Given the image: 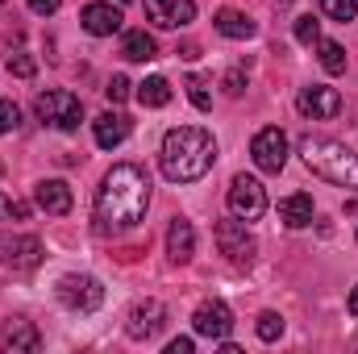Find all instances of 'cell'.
Listing matches in <instances>:
<instances>
[{"mask_svg": "<svg viewBox=\"0 0 358 354\" xmlns=\"http://www.w3.org/2000/svg\"><path fill=\"white\" fill-rule=\"evenodd\" d=\"M34 113H38V121L42 125H55V129H63V134H76L80 129V121H84V104H80V96L76 92H42L38 100H34Z\"/></svg>", "mask_w": 358, "mask_h": 354, "instance_id": "277c9868", "label": "cell"}, {"mask_svg": "<svg viewBox=\"0 0 358 354\" xmlns=\"http://www.w3.org/2000/svg\"><path fill=\"white\" fill-rule=\"evenodd\" d=\"M121 55H125L129 63H150V59L159 55V46H155V38H150L146 29H129V34L121 38Z\"/></svg>", "mask_w": 358, "mask_h": 354, "instance_id": "44dd1931", "label": "cell"}, {"mask_svg": "<svg viewBox=\"0 0 358 354\" xmlns=\"http://www.w3.org/2000/svg\"><path fill=\"white\" fill-rule=\"evenodd\" d=\"M150 208V179L134 163H117L96 187V229L100 234H125L146 221Z\"/></svg>", "mask_w": 358, "mask_h": 354, "instance_id": "6da1fadb", "label": "cell"}, {"mask_svg": "<svg viewBox=\"0 0 358 354\" xmlns=\"http://www.w3.org/2000/svg\"><path fill=\"white\" fill-rule=\"evenodd\" d=\"M317 50H321V67H325L329 76H342V71H346V50H342V42L321 38V42H317Z\"/></svg>", "mask_w": 358, "mask_h": 354, "instance_id": "603a6c76", "label": "cell"}, {"mask_svg": "<svg viewBox=\"0 0 358 354\" xmlns=\"http://www.w3.org/2000/svg\"><path fill=\"white\" fill-rule=\"evenodd\" d=\"M242 88H246V76H242V71H229V76H225V92H229V96H242Z\"/></svg>", "mask_w": 358, "mask_h": 354, "instance_id": "1f68e13d", "label": "cell"}, {"mask_svg": "<svg viewBox=\"0 0 358 354\" xmlns=\"http://www.w3.org/2000/svg\"><path fill=\"white\" fill-rule=\"evenodd\" d=\"M138 100H142L146 108H163V104L171 100V84H167L163 76H150V80L138 84Z\"/></svg>", "mask_w": 358, "mask_h": 354, "instance_id": "7402d4cb", "label": "cell"}, {"mask_svg": "<svg viewBox=\"0 0 358 354\" xmlns=\"http://www.w3.org/2000/svg\"><path fill=\"white\" fill-rule=\"evenodd\" d=\"M4 263L13 271H34L42 263V242L34 234H21V238H8L4 242Z\"/></svg>", "mask_w": 358, "mask_h": 354, "instance_id": "2e32d148", "label": "cell"}, {"mask_svg": "<svg viewBox=\"0 0 358 354\" xmlns=\"http://www.w3.org/2000/svg\"><path fill=\"white\" fill-rule=\"evenodd\" d=\"M263 213H267V187L255 176H234V183H229V217L250 225Z\"/></svg>", "mask_w": 358, "mask_h": 354, "instance_id": "52a82bcc", "label": "cell"}, {"mask_svg": "<svg viewBox=\"0 0 358 354\" xmlns=\"http://www.w3.org/2000/svg\"><path fill=\"white\" fill-rule=\"evenodd\" d=\"M213 163H217V142L208 129H200V125L167 129L163 150H159V167L171 183H196V179L208 176Z\"/></svg>", "mask_w": 358, "mask_h": 354, "instance_id": "7a4b0ae2", "label": "cell"}, {"mask_svg": "<svg viewBox=\"0 0 358 354\" xmlns=\"http://www.w3.org/2000/svg\"><path fill=\"white\" fill-rule=\"evenodd\" d=\"M255 334H259L263 342H279V338H283V317H279V313H259Z\"/></svg>", "mask_w": 358, "mask_h": 354, "instance_id": "d4e9b609", "label": "cell"}, {"mask_svg": "<svg viewBox=\"0 0 358 354\" xmlns=\"http://www.w3.org/2000/svg\"><path fill=\"white\" fill-rule=\"evenodd\" d=\"M346 213H358V196H350V200H346Z\"/></svg>", "mask_w": 358, "mask_h": 354, "instance_id": "8d00e7d4", "label": "cell"}, {"mask_svg": "<svg viewBox=\"0 0 358 354\" xmlns=\"http://www.w3.org/2000/svg\"><path fill=\"white\" fill-rule=\"evenodd\" d=\"M92 134H96V146L100 150H113V146H121L125 138H129V117L125 113H100L96 121H92Z\"/></svg>", "mask_w": 358, "mask_h": 354, "instance_id": "9a60e30c", "label": "cell"}, {"mask_svg": "<svg viewBox=\"0 0 358 354\" xmlns=\"http://www.w3.org/2000/svg\"><path fill=\"white\" fill-rule=\"evenodd\" d=\"M55 292H59V304L71 313H96L104 304V288L96 275H63Z\"/></svg>", "mask_w": 358, "mask_h": 354, "instance_id": "5b68a950", "label": "cell"}, {"mask_svg": "<svg viewBox=\"0 0 358 354\" xmlns=\"http://www.w3.org/2000/svg\"><path fill=\"white\" fill-rule=\"evenodd\" d=\"M321 13L329 17V21H355V13H358V4L355 0H321Z\"/></svg>", "mask_w": 358, "mask_h": 354, "instance_id": "484cf974", "label": "cell"}, {"mask_svg": "<svg viewBox=\"0 0 358 354\" xmlns=\"http://www.w3.org/2000/svg\"><path fill=\"white\" fill-rule=\"evenodd\" d=\"M121 4H113V0H96V4H88L84 13H80V25L88 29L92 38H113L117 29H121Z\"/></svg>", "mask_w": 358, "mask_h": 354, "instance_id": "7c38bea8", "label": "cell"}, {"mask_svg": "<svg viewBox=\"0 0 358 354\" xmlns=\"http://www.w3.org/2000/svg\"><path fill=\"white\" fill-rule=\"evenodd\" d=\"M196 55H200V46H192V42H187V46H179V59H196Z\"/></svg>", "mask_w": 358, "mask_h": 354, "instance_id": "e575fe53", "label": "cell"}, {"mask_svg": "<svg viewBox=\"0 0 358 354\" xmlns=\"http://www.w3.org/2000/svg\"><path fill=\"white\" fill-rule=\"evenodd\" d=\"M59 4H63V0H29V13L50 17V13H59Z\"/></svg>", "mask_w": 358, "mask_h": 354, "instance_id": "4dcf8cb0", "label": "cell"}, {"mask_svg": "<svg viewBox=\"0 0 358 354\" xmlns=\"http://www.w3.org/2000/svg\"><path fill=\"white\" fill-rule=\"evenodd\" d=\"M17 121H21V108H17L13 100H0V134L17 129Z\"/></svg>", "mask_w": 358, "mask_h": 354, "instance_id": "f546056e", "label": "cell"}, {"mask_svg": "<svg viewBox=\"0 0 358 354\" xmlns=\"http://www.w3.org/2000/svg\"><path fill=\"white\" fill-rule=\"evenodd\" d=\"M167 255H171V263H187L196 255V229L187 217H176L167 225Z\"/></svg>", "mask_w": 358, "mask_h": 354, "instance_id": "e0dca14e", "label": "cell"}, {"mask_svg": "<svg viewBox=\"0 0 358 354\" xmlns=\"http://www.w3.org/2000/svg\"><path fill=\"white\" fill-rule=\"evenodd\" d=\"M146 17H150L159 29L192 25V17H196V0H146Z\"/></svg>", "mask_w": 358, "mask_h": 354, "instance_id": "4fadbf2b", "label": "cell"}, {"mask_svg": "<svg viewBox=\"0 0 358 354\" xmlns=\"http://www.w3.org/2000/svg\"><path fill=\"white\" fill-rule=\"evenodd\" d=\"M8 71H13L17 80H29V76L38 71V63H34L29 50H13V55H8Z\"/></svg>", "mask_w": 358, "mask_h": 354, "instance_id": "83f0119b", "label": "cell"}, {"mask_svg": "<svg viewBox=\"0 0 358 354\" xmlns=\"http://www.w3.org/2000/svg\"><path fill=\"white\" fill-rule=\"evenodd\" d=\"M213 238H217V250H221L234 267H250V263H255V250H259V246H255V238H250L246 221H238V217L217 221Z\"/></svg>", "mask_w": 358, "mask_h": 354, "instance_id": "8992f818", "label": "cell"}, {"mask_svg": "<svg viewBox=\"0 0 358 354\" xmlns=\"http://www.w3.org/2000/svg\"><path fill=\"white\" fill-rule=\"evenodd\" d=\"M213 25H217V34H225V38H234V42H246V38L259 34V25H255L242 8H221V13L213 17Z\"/></svg>", "mask_w": 358, "mask_h": 354, "instance_id": "d6986e66", "label": "cell"}, {"mask_svg": "<svg viewBox=\"0 0 358 354\" xmlns=\"http://www.w3.org/2000/svg\"><path fill=\"white\" fill-rule=\"evenodd\" d=\"M167 354H192V338H176V342L167 346Z\"/></svg>", "mask_w": 358, "mask_h": 354, "instance_id": "836d02e7", "label": "cell"}, {"mask_svg": "<svg viewBox=\"0 0 358 354\" xmlns=\"http://www.w3.org/2000/svg\"><path fill=\"white\" fill-rule=\"evenodd\" d=\"M346 309H350V313L358 317V283H355V292H350V300H346Z\"/></svg>", "mask_w": 358, "mask_h": 354, "instance_id": "d590c367", "label": "cell"}, {"mask_svg": "<svg viewBox=\"0 0 358 354\" xmlns=\"http://www.w3.org/2000/svg\"><path fill=\"white\" fill-rule=\"evenodd\" d=\"M8 217H17V200H8V196L0 192V221H8Z\"/></svg>", "mask_w": 358, "mask_h": 354, "instance_id": "d6a6232c", "label": "cell"}, {"mask_svg": "<svg viewBox=\"0 0 358 354\" xmlns=\"http://www.w3.org/2000/svg\"><path fill=\"white\" fill-rule=\"evenodd\" d=\"M34 200H38V208L50 213V217H67L71 204H76V196H71V187H67L63 179H42V183L34 187Z\"/></svg>", "mask_w": 358, "mask_h": 354, "instance_id": "5bb4252c", "label": "cell"}, {"mask_svg": "<svg viewBox=\"0 0 358 354\" xmlns=\"http://www.w3.org/2000/svg\"><path fill=\"white\" fill-rule=\"evenodd\" d=\"M192 330H196L200 338H208V342H225L229 330H234L229 304H225V300H204V304L192 313Z\"/></svg>", "mask_w": 358, "mask_h": 354, "instance_id": "30bf717a", "label": "cell"}, {"mask_svg": "<svg viewBox=\"0 0 358 354\" xmlns=\"http://www.w3.org/2000/svg\"><path fill=\"white\" fill-rule=\"evenodd\" d=\"M296 108H300V117L329 121V117L342 113V96H338V88H329V84H308V88H300V96H296Z\"/></svg>", "mask_w": 358, "mask_h": 354, "instance_id": "8fae6325", "label": "cell"}, {"mask_svg": "<svg viewBox=\"0 0 358 354\" xmlns=\"http://www.w3.org/2000/svg\"><path fill=\"white\" fill-rule=\"evenodd\" d=\"M250 155H255V167H259V171L279 176V171H283V163H287V134H283L279 125L259 129V134H255V142H250Z\"/></svg>", "mask_w": 358, "mask_h": 354, "instance_id": "ba28073f", "label": "cell"}, {"mask_svg": "<svg viewBox=\"0 0 358 354\" xmlns=\"http://www.w3.org/2000/svg\"><path fill=\"white\" fill-rule=\"evenodd\" d=\"M296 42L317 46V42H321V21H317V17H296Z\"/></svg>", "mask_w": 358, "mask_h": 354, "instance_id": "4316f807", "label": "cell"}, {"mask_svg": "<svg viewBox=\"0 0 358 354\" xmlns=\"http://www.w3.org/2000/svg\"><path fill=\"white\" fill-rule=\"evenodd\" d=\"M117 4H129V0H117Z\"/></svg>", "mask_w": 358, "mask_h": 354, "instance_id": "f35d334b", "label": "cell"}, {"mask_svg": "<svg viewBox=\"0 0 358 354\" xmlns=\"http://www.w3.org/2000/svg\"><path fill=\"white\" fill-rule=\"evenodd\" d=\"M187 100L200 108V113H208L213 108V92H208V76H192L187 80Z\"/></svg>", "mask_w": 358, "mask_h": 354, "instance_id": "cb8c5ba5", "label": "cell"}, {"mask_svg": "<svg viewBox=\"0 0 358 354\" xmlns=\"http://www.w3.org/2000/svg\"><path fill=\"white\" fill-rule=\"evenodd\" d=\"M38 346H42V334H38L34 321H13L8 325V334H4V351L8 354H21V351L34 354Z\"/></svg>", "mask_w": 358, "mask_h": 354, "instance_id": "ffe728a7", "label": "cell"}, {"mask_svg": "<svg viewBox=\"0 0 358 354\" xmlns=\"http://www.w3.org/2000/svg\"><path fill=\"white\" fill-rule=\"evenodd\" d=\"M300 159H304V167L313 171V176L329 179V183H338V187H358V155L346 146V142H338V138H300Z\"/></svg>", "mask_w": 358, "mask_h": 354, "instance_id": "3957f363", "label": "cell"}, {"mask_svg": "<svg viewBox=\"0 0 358 354\" xmlns=\"http://www.w3.org/2000/svg\"><path fill=\"white\" fill-rule=\"evenodd\" d=\"M275 4H279V8H283V4H296V0H275Z\"/></svg>", "mask_w": 358, "mask_h": 354, "instance_id": "74e56055", "label": "cell"}, {"mask_svg": "<svg viewBox=\"0 0 358 354\" xmlns=\"http://www.w3.org/2000/svg\"><path fill=\"white\" fill-rule=\"evenodd\" d=\"M129 88H134V84H129L125 76H113V80H108V88H104V96H108L113 104H121V100H129Z\"/></svg>", "mask_w": 358, "mask_h": 354, "instance_id": "f1b7e54d", "label": "cell"}, {"mask_svg": "<svg viewBox=\"0 0 358 354\" xmlns=\"http://www.w3.org/2000/svg\"><path fill=\"white\" fill-rule=\"evenodd\" d=\"M313 196L308 192H292V196H283L279 200V221L287 225V229H304V225H313Z\"/></svg>", "mask_w": 358, "mask_h": 354, "instance_id": "ac0fdd59", "label": "cell"}, {"mask_svg": "<svg viewBox=\"0 0 358 354\" xmlns=\"http://www.w3.org/2000/svg\"><path fill=\"white\" fill-rule=\"evenodd\" d=\"M167 325V304L163 300H138L134 309H129V321H125V334L134 338V342H150L159 330Z\"/></svg>", "mask_w": 358, "mask_h": 354, "instance_id": "9c48e42d", "label": "cell"}]
</instances>
